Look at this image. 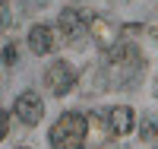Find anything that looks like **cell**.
I'll list each match as a JSON object with an SVG mask.
<instances>
[{"instance_id":"obj_4","label":"cell","mask_w":158,"mask_h":149,"mask_svg":"<svg viewBox=\"0 0 158 149\" xmlns=\"http://www.w3.org/2000/svg\"><path fill=\"white\" fill-rule=\"evenodd\" d=\"M44 86L54 92V95H67V92L76 86V70H73L67 60L51 64V67H48V73H44Z\"/></svg>"},{"instance_id":"obj_11","label":"cell","mask_w":158,"mask_h":149,"mask_svg":"<svg viewBox=\"0 0 158 149\" xmlns=\"http://www.w3.org/2000/svg\"><path fill=\"white\" fill-rule=\"evenodd\" d=\"M0 57H3V64H6V67H16V60H19V54H16V45H6Z\"/></svg>"},{"instance_id":"obj_14","label":"cell","mask_w":158,"mask_h":149,"mask_svg":"<svg viewBox=\"0 0 158 149\" xmlns=\"http://www.w3.org/2000/svg\"><path fill=\"white\" fill-rule=\"evenodd\" d=\"M19 149H29V146H19Z\"/></svg>"},{"instance_id":"obj_8","label":"cell","mask_w":158,"mask_h":149,"mask_svg":"<svg viewBox=\"0 0 158 149\" xmlns=\"http://www.w3.org/2000/svg\"><path fill=\"white\" fill-rule=\"evenodd\" d=\"M29 48H32V54H48L51 48H54V35H51V29L48 25H32L29 29Z\"/></svg>"},{"instance_id":"obj_12","label":"cell","mask_w":158,"mask_h":149,"mask_svg":"<svg viewBox=\"0 0 158 149\" xmlns=\"http://www.w3.org/2000/svg\"><path fill=\"white\" fill-rule=\"evenodd\" d=\"M6 133H10V117H6V111H3V108H0V140H3Z\"/></svg>"},{"instance_id":"obj_3","label":"cell","mask_w":158,"mask_h":149,"mask_svg":"<svg viewBox=\"0 0 158 149\" xmlns=\"http://www.w3.org/2000/svg\"><path fill=\"white\" fill-rule=\"evenodd\" d=\"M57 25H60V35L67 38V42H79V38L89 32V13L79 10V7H67L60 13Z\"/></svg>"},{"instance_id":"obj_1","label":"cell","mask_w":158,"mask_h":149,"mask_svg":"<svg viewBox=\"0 0 158 149\" xmlns=\"http://www.w3.org/2000/svg\"><path fill=\"white\" fill-rule=\"evenodd\" d=\"M104 64H108V70H111V76L117 79L114 86H133V79L142 73V54H139V48L136 45H111L108 48V54H104Z\"/></svg>"},{"instance_id":"obj_9","label":"cell","mask_w":158,"mask_h":149,"mask_svg":"<svg viewBox=\"0 0 158 149\" xmlns=\"http://www.w3.org/2000/svg\"><path fill=\"white\" fill-rule=\"evenodd\" d=\"M155 137H158V117L146 114L142 117V127H139V140H155Z\"/></svg>"},{"instance_id":"obj_10","label":"cell","mask_w":158,"mask_h":149,"mask_svg":"<svg viewBox=\"0 0 158 149\" xmlns=\"http://www.w3.org/2000/svg\"><path fill=\"white\" fill-rule=\"evenodd\" d=\"M10 22H13V10H10L6 0H0V32L10 29Z\"/></svg>"},{"instance_id":"obj_6","label":"cell","mask_w":158,"mask_h":149,"mask_svg":"<svg viewBox=\"0 0 158 149\" xmlns=\"http://www.w3.org/2000/svg\"><path fill=\"white\" fill-rule=\"evenodd\" d=\"M104 124H108L111 137H127V133L136 127V114H133V108H127V105H114L111 111L104 114Z\"/></svg>"},{"instance_id":"obj_13","label":"cell","mask_w":158,"mask_h":149,"mask_svg":"<svg viewBox=\"0 0 158 149\" xmlns=\"http://www.w3.org/2000/svg\"><path fill=\"white\" fill-rule=\"evenodd\" d=\"M155 95H158V79H155Z\"/></svg>"},{"instance_id":"obj_5","label":"cell","mask_w":158,"mask_h":149,"mask_svg":"<svg viewBox=\"0 0 158 149\" xmlns=\"http://www.w3.org/2000/svg\"><path fill=\"white\" fill-rule=\"evenodd\" d=\"M41 114H44V105H41V95H38V92L29 89V92H22L16 99V117L25 127H35L38 121H41Z\"/></svg>"},{"instance_id":"obj_7","label":"cell","mask_w":158,"mask_h":149,"mask_svg":"<svg viewBox=\"0 0 158 149\" xmlns=\"http://www.w3.org/2000/svg\"><path fill=\"white\" fill-rule=\"evenodd\" d=\"M89 32L95 35V42L101 48H111L117 42V29H114L108 19H101V16H89Z\"/></svg>"},{"instance_id":"obj_2","label":"cell","mask_w":158,"mask_h":149,"mask_svg":"<svg viewBox=\"0 0 158 149\" xmlns=\"http://www.w3.org/2000/svg\"><path fill=\"white\" fill-rule=\"evenodd\" d=\"M85 133H89V121L79 111H67L57 117V124L51 127L48 140L51 149H85Z\"/></svg>"}]
</instances>
